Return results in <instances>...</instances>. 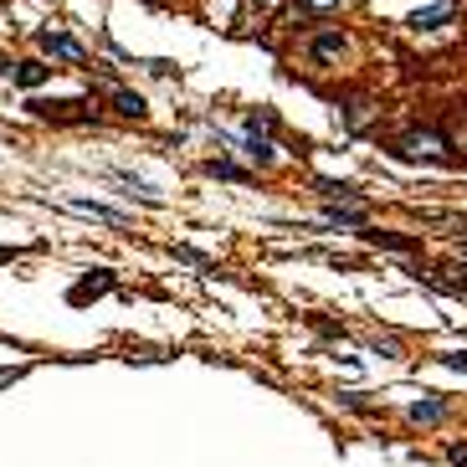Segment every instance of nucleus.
<instances>
[{
    "label": "nucleus",
    "mask_w": 467,
    "mask_h": 467,
    "mask_svg": "<svg viewBox=\"0 0 467 467\" xmlns=\"http://www.w3.org/2000/svg\"><path fill=\"white\" fill-rule=\"evenodd\" d=\"M447 462L452 467H467V447H462V442H457V447H447Z\"/></svg>",
    "instance_id": "nucleus-20"
},
{
    "label": "nucleus",
    "mask_w": 467,
    "mask_h": 467,
    "mask_svg": "<svg viewBox=\"0 0 467 467\" xmlns=\"http://www.w3.org/2000/svg\"><path fill=\"white\" fill-rule=\"evenodd\" d=\"M108 288H113V273H108V267H93V273L82 277V283H72L67 304H88V298H103Z\"/></svg>",
    "instance_id": "nucleus-4"
},
{
    "label": "nucleus",
    "mask_w": 467,
    "mask_h": 467,
    "mask_svg": "<svg viewBox=\"0 0 467 467\" xmlns=\"http://www.w3.org/2000/svg\"><path fill=\"white\" fill-rule=\"evenodd\" d=\"M42 118H78V124H88L93 113H88V103H32Z\"/></svg>",
    "instance_id": "nucleus-6"
},
{
    "label": "nucleus",
    "mask_w": 467,
    "mask_h": 467,
    "mask_svg": "<svg viewBox=\"0 0 467 467\" xmlns=\"http://www.w3.org/2000/svg\"><path fill=\"white\" fill-rule=\"evenodd\" d=\"M113 108H118V113H124V118H145V98H139V93H129V88H113Z\"/></svg>",
    "instance_id": "nucleus-12"
},
{
    "label": "nucleus",
    "mask_w": 467,
    "mask_h": 467,
    "mask_svg": "<svg viewBox=\"0 0 467 467\" xmlns=\"http://www.w3.org/2000/svg\"><path fill=\"white\" fill-rule=\"evenodd\" d=\"M462 288H467V273H462Z\"/></svg>",
    "instance_id": "nucleus-24"
},
{
    "label": "nucleus",
    "mask_w": 467,
    "mask_h": 467,
    "mask_svg": "<svg viewBox=\"0 0 467 467\" xmlns=\"http://www.w3.org/2000/svg\"><path fill=\"white\" fill-rule=\"evenodd\" d=\"M323 221H329V226H365V206H350V201H329V206H323Z\"/></svg>",
    "instance_id": "nucleus-5"
},
{
    "label": "nucleus",
    "mask_w": 467,
    "mask_h": 467,
    "mask_svg": "<svg viewBox=\"0 0 467 467\" xmlns=\"http://www.w3.org/2000/svg\"><path fill=\"white\" fill-rule=\"evenodd\" d=\"M175 257H180V262H195L201 273H210V267H216V262H210L206 252H195V247H175Z\"/></svg>",
    "instance_id": "nucleus-17"
},
{
    "label": "nucleus",
    "mask_w": 467,
    "mask_h": 467,
    "mask_svg": "<svg viewBox=\"0 0 467 467\" xmlns=\"http://www.w3.org/2000/svg\"><path fill=\"white\" fill-rule=\"evenodd\" d=\"M339 51H344V36H339V32H329V36L313 42V57H319V62H329V57H339Z\"/></svg>",
    "instance_id": "nucleus-16"
},
{
    "label": "nucleus",
    "mask_w": 467,
    "mask_h": 467,
    "mask_svg": "<svg viewBox=\"0 0 467 467\" xmlns=\"http://www.w3.org/2000/svg\"><path fill=\"white\" fill-rule=\"evenodd\" d=\"M11 78H16L21 88H42V82L51 78V67L47 62H16V67H11Z\"/></svg>",
    "instance_id": "nucleus-9"
},
{
    "label": "nucleus",
    "mask_w": 467,
    "mask_h": 467,
    "mask_svg": "<svg viewBox=\"0 0 467 467\" xmlns=\"http://www.w3.org/2000/svg\"><path fill=\"white\" fill-rule=\"evenodd\" d=\"M370 247H386V252H416V237H396V231H360Z\"/></svg>",
    "instance_id": "nucleus-8"
},
{
    "label": "nucleus",
    "mask_w": 467,
    "mask_h": 467,
    "mask_svg": "<svg viewBox=\"0 0 467 467\" xmlns=\"http://www.w3.org/2000/svg\"><path fill=\"white\" fill-rule=\"evenodd\" d=\"M206 175H216V180H237V185H247V180H252V170H242V164H226V160H210V164H206Z\"/></svg>",
    "instance_id": "nucleus-13"
},
{
    "label": "nucleus",
    "mask_w": 467,
    "mask_h": 467,
    "mask_svg": "<svg viewBox=\"0 0 467 467\" xmlns=\"http://www.w3.org/2000/svg\"><path fill=\"white\" fill-rule=\"evenodd\" d=\"M452 21V0H436L432 11H416V16H411V26H416V32H436V26H447Z\"/></svg>",
    "instance_id": "nucleus-7"
},
{
    "label": "nucleus",
    "mask_w": 467,
    "mask_h": 467,
    "mask_svg": "<svg viewBox=\"0 0 467 467\" xmlns=\"http://www.w3.org/2000/svg\"><path fill=\"white\" fill-rule=\"evenodd\" d=\"M304 11H313V16H323V11H339V0H304Z\"/></svg>",
    "instance_id": "nucleus-19"
},
{
    "label": "nucleus",
    "mask_w": 467,
    "mask_h": 467,
    "mask_svg": "<svg viewBox=\"0 0 467 467\" xmlns=\"http://www.w3.org/2000/svg\"><path fill=\"white\" fill-rule=\"evenodd\" d=\"M11 257H16V252H11V247H0V262H11Z\"/></svg>",
    "instance_id": "nucleus-23"
},
{
    "label": "nucleus",
    "mask_w": 467,
    "mask_h": 467,
    "mask_svg": "<svg viewBox=\"0 0 467 467\" xmlns=\"http://www.w3.org/2000/svg\"><path fill=\"white\" fill-rule=\"evenodd\" d=\"M36 47L47 51V57H57V62H72V67L88 62V47H82V42H72L67 32H36Z\"/></svg>",
    "instance_id": "nucleus-3"
},
{
    "label": "nucleus",
    "mask_w": 467,
    "mask_h": 467,
    "mask_svg": "<svg viewBox=\"0 0 467 467\" xmlns=\"http://www.w3.org/2000/svg\"><path fill=\"white\" fill-rule=\"evenodd\" d=\"M273 124H277L273 113H252V118L242 124V129H247V134H242V154H247L252 164H273L277 149H273V139H267V129H273Z\"/></svg>",
    "instance_id": "nucleus-2"
},
{
    "label": "nucleus",
    "mask_w": 467,
    "mask_h": 467,
    "mask_svg": "<svg viewBox=\"0 0 467 467\" xmlns=\"http://www.w3.org/2000/svg\"><path fill=\"white\" fill-rule=\"evenodd\" d=\"M442 365H447V370H467V355H447Z\"/></svg>",
    "instance_id": "nucleus-21"
},
{
    "label": "nucleus",
    "mask_w": 467,
    "mask_h": 467,
    "mask_svg": "<svg viewBox=\"0 0 467 467\" xmlns=\"http://www.w3.org/2000/svg\"><path fill=\"white\" fill-rule=\"evenodd\" d=\"M396 160H426V164H447L452 154H447V139H442L436 129H411V134L401 139V145H396Z\"/></svg>",
    "instance_id": "nucleus-1"
},
{
    "label": "nucleus",
    "mask_w": 467,
    "mask_h": 467,
    "mask_svg": "<svg viewBox=\"0 0 467 467\" xmlns=\"http://www.w3.org/2000/svg\"><path fill=\"white\" fill-rule=\"evenodd\" d=\"M72 210H88V216H98V221H113V226H124V221H129L124 210H113V206H98V201H88V195H72Z\"/></svg>",
    "instance_id": "nucleus-11"
},
{
    "label": "nucleus",
    "mask_w": 467,
    "mask_h": 467,
    "mask_svg": "<svg viewBox=\"0 0 467 467\" xmlns=\"http://www.w3.org/2000/svg\"><path fill=\"white\" fill-rule=\"evenodd\" d=\"M26 370H0V386H11V380H21Z\"/></svg>",
    "instance_id": "nucleus-22"
},
{
    "label": "nucleus",
    "mask_w": 467,
    "mask_h": 467,
    "mask_svg": "<svg viewBox=\"0 0 467 467\" xmlns=\"http://www.w3.org/2000/svg\"><path fill=\"white\" fill-rule=\"evenodd\" d=\"M118 180H124V185H129L134 195H145L149 206H160V191H154V185H149V180H139V175H134V170H118Z\"/></svg>",
    "instance_id": "nucleus-14"
},
{
    "label": "nucleus",
    "mask_w": 467,
    "mask_h": 467,
    "mask_svg": "<svg viewBox=\"0 0 467 467\" xmlns=\"http://www.w3.org/2000/svg\"><path fill=\"white\" fill-rule=\"evenodd\" d=\"M447 416V406L442 401H416L411 406V421H421V426H432V421H442Z\"/></svg>",
    "instance_id": "nucleus-15"
},
{
    "label": "nucleus",
    "mask_w": 467,
    "mask_h": 467,
    "mask_svg": "<svg viewBox=\"0 0 467 467\" xmlns=\"http://www.w3.org/2000/svg\"><path fill=\"white\" fill-rule=\"evenodd\" d=\"M319 195H323V201H350V206H365L350 180H319Z\"/></svg>",
    "instance_id": "nucleus-10"
},
{
    "label": "nucleus",
    "mask_w": 467,
    "mask_h": 467,
    "mask_svg": "<svg viewBox=\"0 0 467 467\" xmlns=\"http://www.w3.org/2000/svg\"><path fill=\"white\" fill-rule=\"evenodd\" d=\"M365 118H370V103H350V108H344V129H360Z\"/></svg>",
    "instance_id": "nucleus-18"
}]
</instances>
